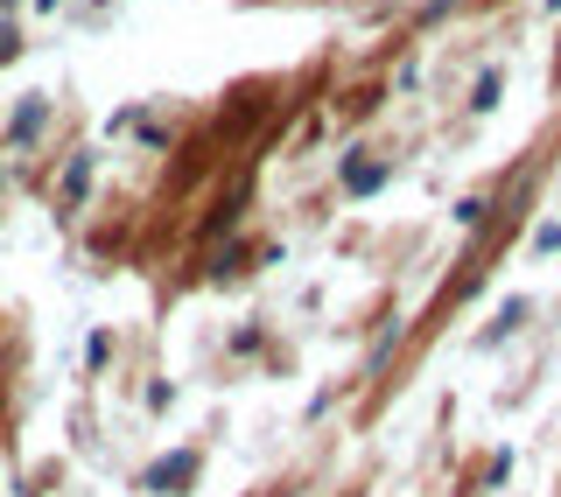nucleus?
Masks as SVG:
<instances>
[{
  "label": "nucleus",
  "mask_w": 561,
  "mask_h": 497,
  "mask_svg": "<svg viewBox=\"0 0 561 497\" xmlns=\"http://www.w3.org/2000/svg\"><path fill=\"white\" fill-rule=\"evenodd\" d=\"M84 183H92V162H84V154H78V162H70V175H64V197L78 204V197H84Z\"/></svg>",
  "instance_id": "nucleus-2"
},
{
  "label": "nucleus",
  "mask_w": 561,
  "mask_h": 497,
  "mask_svg": "<svg viewBox=\"0 0 561 497\" xmlns=\"http://www.w3.org/2000/svg\"><path fill=\"white\" fill-rule=\"evenodd\" d=\"M35 127H43V99H28L22 113H14V127H8V148H22V140H28Z\"/></svg>",
  "instance_id": "nucleus-1"
}]
</instances>
